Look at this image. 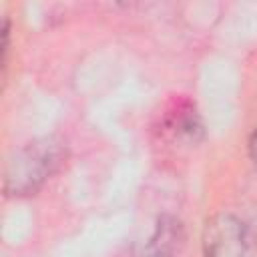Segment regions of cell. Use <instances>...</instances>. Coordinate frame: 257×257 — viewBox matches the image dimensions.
<instances>
[{"mask_svg":"<svg viewBox=\"0 0 257 257\" xmlns=\"http://www.w3.org/2000/svg\"><path fill=\"white\" fill-rule=\"evenodd\" d=\"M64 151L54 139L28 143L6 165L4 189L10 195H32L62 163Z\"/></svg>","mask_w":257,"mask_h":257,"instance_id":"1","label":"cell"},{"mask_svg":"<svg viewBox=\"0 0 257 257\" xmlns=\"http://www.w3.org/2000/svg\"><path fill=\"white\" fill-rule=\"evenodd\" d=\"M249 251L247 227L235 215L219 213L205 223L203 257H249Z\"/></svg>","mask_w":257,"mask_h":257,"instance_id":"2","label":"cell"},{"mask_svg":"<svg viewBox=\"0 0 257 257\" xmlns=\"http://www.w3.org/2000/svg\"><path fill=\"white\" fill-rule=\"evenodd\" d=\"M183 227L179 221L171 219V217H163L157 223V229L151 237L149 243V251L153 257H171L175 251H179V247L183 245Z\"/></svg>","mask_w":257,"mask_h":257,"instance_id":"3","label":"cell"},{"mask_svg":"<svg viewBox=\"0 0 257 257\" xmlns=\"http://www.w3.org/2000/svg\"><path fill=\"white\" fill-rule=\"evenodd\" d=\"M249 155H251L253 163L257 165V128L253 131V135H251V141H249Z\"/></svg>","mask_w":257,"mask_h":257,"instance_id":"4","label":"cell"}]
</instances>
